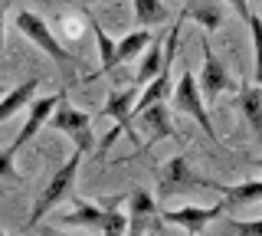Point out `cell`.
I'll use <instances>...</instances> for the list:
<instances>
[{"mask_svg": "<svg viewBox=\"0 0 262 236\" xmlns=\"http://www.w3.org/2000/svg\"><path fill=\"white\" fill-rule=\"evenodd\" d=\"M89 151H82V148H76L66 158V164H59L56 167V174L46 181V187L39 190V197L33 200V210H30V220H27V226L33 230V226H39L43 220L53 213L59 203L69 197V190H72V184H76V177H79V164H82V158H85Z\"/></svg>", "mask_w": 262, "mask_h": 236, "instance_id": "6da1fadb", "label": "cell"}, {"mask_svg": "<svg viewBox=\"0 0 262 236\" xmlns=\"http://www.w3.org/2000/svg\"><path fill=\"white\" fill-rule=\"evenodd\" d=\"M16 30H20V33L27 36L30 43H36L46 56H53V59L59 62L62 69H72L76 56H72V53L59 43V36L53 33V27H49V23L39 17L36 10H20V13H16Z\"/></svg>", "mask_w": 262, "mask_h": 236, "instance_id": "7a4b0ae2", "label": "cell"}, {"mask_svg": "<svg viewBox=\"0 0 262 236\" xmlns=\"http://www.w3.org/2000/svg\"><path fill=\"white\" fill-rule=\"evenodd\" d=\"M46 121H49V128H53V132L72 138V144H76V148H82V151H92L95 148L92 115H89V112H82V109H76V105H69V102H66V95L56 102L53 115H49Z\"/></svg>", "mask_w": 262, "mask_h": 236, "instance_id": "3957f363", "label": "cell"}, {"mask_svg": "<svg viewBox=\"0 0 262 236\" xmlns=\"http://www.w3.org/2000/svg\"><path fill=\"white\" fill-rule=\"evenodd\" d=\"M174 109L180 112V115H190L196 125H200L203 132L210 135V141L220 144V135H216V128H213V118H210V112H207V102H203L200 89H196L193 72H187V69L180 72L177 82H174Z\"/></svg>", "mask_w": 262, "mask_h": 236, "instance_id": "277c9868", "label": "cell"}, {"mask_svg": "<svg viewBox=\"0 0 262 236\" xmlns=\"http://www.w3.org/2000/svg\"><path fill=\"white\" fill-rule=\"evenodd\" d=\"M190 187H213L210 177H203V174H196L193 164L187 161V154H174V158L167 161V164L161 167V174H158V197H174V194L180 190H190Z\"/></svg>", "mask_w": 262, "mask_h": 236, "instance_id": "5b68a950", "label": "cell"}, {"mask_svg": "<svg viewBox=\"0 0 262 236\" xmlns=\"http://www.w3.org/2000/svg\"><path fill=\"white\" fill-rule=\"evenodd\" d=\"M200 50H203V66H200V72H196L193 79H196V89H200L203 102H213L223 92H229V89H236V82H233V76H229V69L223 66V59L210 50L207 36L200 39Z\"/></svg>", "mask_w": 262, "mask_h": 236, "instance_id": "8992f818", "label": "cell"}, {"mask_svg": "<svg viewBox=\"0 0 262 236\" xmlns=\"http://www.w3.org/2000/svg\"><path fill=\"white\" fill-rule=\"evenodd\" d=\"M226 210H229L226 203H216V207H196V203H187V207H177V210H164L161 223L180 226V230H187V233H203L213 220H220Z\"/></svg>", "mask_w": 262, "mask_h": 236, "instance_id": "52a82bcc", "label": "cell"}, {"mask_svg": "<svg viewBox=\"0 0 262 236\" xmlns=\"http://www.w3.org/2000/svg\"><path fill=\"white\" fill-rule=\"evenodd\" d=\"M62 95H66V89H59V92H53V95H43V99H36V95H33L30 105H27V121H23V128L16 132V138L10 141V148H13V151H20L27 141H33V138L39 135V128L46 125V118L53 115L56 102H59Z\"/></svg>", "mask_w": 262, "mask_h": 236, "instance_id": "ba28073f", "label": "cell"}, {"mask_svg": "<svg viewBox=\"0 0 262 236\" xmlns=\"http://www.w3.org/2000/svg\"><path fill=\"white\" fill-rule=\"evenodd\" d=\"M125 213H128V230L138 233V230H147V226H161V213H158V200H154V194L147 190V187H138V190H131L125 200Z\"/></svg>", "mask_w": 262, "mask_h": 236, "instance_id": "9c48e42d", "label": "cell"}, {"mask_svg": "<svg viewBox=\"0 0 262 236\" xmlns=\"http://www.w3.org/2000/svg\"><path fill=\"white\" fill-rule=\"evenodd\" d=\"M138 125L147 132V138L151 141H161V138H174V141H180L184 144V135L180 132H174V121H170V109L164 105V99L161 102H151V105H144L141 112H138Z\"/></svg>", "mask_w": 262, "mask_h": 236, "instance_id": "30bf717a", "label": "cell"}, {"mask_svg": "<svg viewBox=\"0 0 262 236\" xmlns=\"http://www.w3.org/2000/svg\"><path fill=\"white\" fill-rule=\"evenodd\" d=\"M236 105H239V115L249 125L252 138L262 141V89H259V82H239V89H236Z\"/></svg>", "mask_w": 262, "mask_h": 236, "instance_id": "8fae6325", "label": "cell"}, {"mask_svg": "<svg viewBox=\"0 0 262 236\" xmlns=\"http://www.w3.org/2000/svg\"><path fill=\"white\" fill-rule=\"evenodd\" d=\"M135 99H138V89L131 85V89H121V92H112L102 105V118H112L121 135H131V121H135L131 105H135Z\"/></svg>", "mask_w": 262, "mask_h": 236, "instance_id": "7c38bea8", "label": "cell"}, {"mask_svg": "<svg viewBox=\"0 0 262 236\" xmlns=\"http://www.w3.org/2000/svg\"><path fill=\"white\" fill-rule=\"evenodd\" d=\"M180 17L193 20L203 33H213L223 27V7H220V0H187L180 7Z\"/></svg>", "mask_w": 262, "mask_h": 236, "instance_id": "4fadbf2b", "label": "cell"}, {"mask_svg": "<svg viewBox=\"0 0 262 236\" xmlns=\"http://www.w3.org/2000/svg\"><path fill=\"white\" fill-rule=\"evenodd\" d=\"M102 213H105V200L92 203V200H76V207L56 217V223L62 226H82V230H98L102 226Z\"/></svg>", "mask_w": 262, "mask_h": 236, "instance_id": "5bb4252c", "label": "cell"}, {"mask_svg": "<svg viewBox=\"0 0 262 236\" xmlns=\"http://www.w3.org/2000/svg\"><path fill=\"white\" fill-rule=\"evenodd\" d=\"M210 190H216V194H223V203L226 207H243V203H259L262 200V181L259 177H252V181H243V184H220V181H213Z\"/></svg>", "mask_w": 262, "mask_h": 236, "instance_id": "9a60e30c", "label": "cell"}, {"mask_svg": "<svg viewBox=\"0 0 262 236\" xmlns=\"http://www.w3.org/2000/svg\"><path fill=\"white\" fill-rule=\"evenodd\" d=\"M36 89H39V76H30L27 82H20V85H13L10 92L0 99V125L4 121H10L16 112H23L30 105V99L36 95Z\"/></svg>", "mask_w": 262, "mask_h": 236, "instance_id": "2e32d148", "label": "cell"}, {"mask_svg": "<svg viewBox=\"0 0 262 236\" xmlns=\"http://www.w3.org/2000/svg\"><path fill=\"white\" fill-rule=\"evenodd\" d=\"M147 43H151V30H144V27H138V30H131L128 36H121L118 43H115L112 69H115V66H125V62H131V59H138Z\"/></svg>", "mask_w": 262, "mask_h": 236, "instance_id": "e0dca14e", "label": "cell"}, {"mask_svg": "<svg viewBox=\"0 0 262 236\" xmlns=\"http://www.w3.org/2000/svg\"><path fill=\"white\" fill-rule=\"evenodd\" d=\"M164 66V36H151V43L141 50V62H138V76L135 82L144 85L147 79H154Z\"/></svg>", "mask_w": 262, "mask_h": 236, "instance_id": "ac0fdd59", "label": "cell"}, {"mask_svg": "<svg viewBox=\"0 0 262 236\" xmlns=\"http://www.w3.org/2000/svg\"><path fill=\"white\" fill-rule=\"evenodd\" d=\"M131 13H135V27H161V23H167L170 10L164 0H131Z\"/></svg>", "mask_w": 262, "mask_h": 236, "instance_id": "d6986e66", "label": "cell"}, {"mask_svg": "<svg viewBox=\"0 0 262 236\" xmlns=\"http://www.w3.org/2000/svg\"><path fill=\"white\" fill-rule=\"evenodd\" d=\"M85 27H89V30L95 33V43H98V69H95V72H92L89 79H98L102 72H108V69H112L115 39H108V33H105V27H102V23H98V20H95V17H92L89 10H85Z\"/></svg>", "mask_w": 262, "mask_h": 236, "instance_id": "ffe728a7", "label": "cell"}, {"mask_svg": "<svg viewBox=\"0 0 262 236\" xmlns=\"http://www.w3.org/2000/svg\"><path fill=\"white\" fill-rule=\"evenodd\" d=\"M121 200H125V197L105 200V213H102V226H98V230H105V233H112V236H118V233L128 230V213H125V210H118Z\"/></svg>", "mask_w": 262, "mask_h": 236, "instance_id": "44dd1931", "label": "cell"}, {"mask_svg": "<svg viewBox=\"0 0 262 236\" xmlns=\"http://www.w3.org/2000/svg\"><path fill=\"white\" fill-rule=\"evenodd\" d=\"M246 27H249V36H252V56H256V79H262V20H259V13H249V17H246Z\"/></svg>", "mask_w": 262, "mask_h": 236, "instance_id": "7402d4cb", "label": "cell"}, {"mask_svg": "<svg viewBox=\"0 0 262 236\" xmlns=\"http://www.w3.org/2000/svg\"><path fill=\"white\" fill-rule=\"evenodd\" d=\"M13 148L7 144V148H0V181L4 184H20L23 177H20V170H16V164H13Z\"/></svg>", "mask_w": 262, "mask_h": 236, "instance_id": "603a6c76", "label": "cell"}, {"mask_svg": "<svg viewBox=\"0 0 262 236\" xmlns=\"http://www.w3.org/2000/svg\"><path fill=\"white\" fill-rule=\"evenodd\" d=\"M239 233H249V236H262V220H229Z\"/></svg>", "mask_w": 262, "mask_h": 236, "instance_id": "cb8c5ba5", "label": "cell"}, {"mask_svg": "<svg viewBox=\"0 0 262 236\" xmlns=\"http://www.w3.org/2000/svg\"><path fill=\"white\" fill-rule=\"evenodd\" d=\"M62 27H66V33H69V39L82 36V20L76 17V13H62Z\"/></svg>", "mask_w": 262, "mask_h": 236, "instance_id": "d4e9b609", "label": "cell"}, {"mask_svg": "<svg viewBox=\"0 0 262 236\" xmlns=\"http://www.w3.org/2000/svg\"><path fill=\"white\" fill-rule=\"evenodd\" d=\"M7 7H10V0H0V53L7 46Z\"/></svg>", "mask_w": 262, "mask_h": 236, "instance_id": "484cf974", "label": "cell"}, {"mask_svg": "<svg viewBox=\"0 0 262 236\" xmlns=\"http://www.w3.org/2000/svg\"><path fill=\"white\" fill-rule=\"evenodd\" d=\"M229 7L236 10V17H239L243 23H246V17L252 13V7H249V0H229Z\"/></svg>", "mask_w": 262, "mask_h": 236, "instance_id": "4316f807", "label": "cell"}, {"mask_svg": "<svg viewBox=\"0 0 262 236\" xmlns=\"http://www.w3.org/2000/svg\"><path fill=\"white\" fill-rule=\"evenodd\" d=\"M76 4H79V7H89V4H92V0H76Z\"/></svg>", "mask_w": 262, "mask_h": 236, "instance_id": "83f0119b", "label": "cell"}]
</instances>
